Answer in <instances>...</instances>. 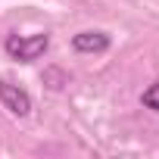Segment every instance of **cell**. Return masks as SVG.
<instances>
[{"label":"cell","mask_w":159,"mask_h":159,"mask_svg":"<svg viewBox=\"0 0 159 159\" xmlns=\"http://www.w3.org/2000/svg\"><path fill=\"white\" fill-rule=\"evenodd\" d=\"M3 47H7V53H10L13 59H19V62H34V59H41V56L47 53V47H50V34H47V31H41V34H28V38L10 34Z\"/></svg>","instance_id":"1"},{"label":"cell","mask_w":159,"mask_h":159,"mask_svg":"<svg viewBox=\"0 0 159 159\" xmlns=\"http://www.w3.org/2000/svg\"><path fill=\"white\" fill-rule=\"evenodd\" d=\"M0 100H3V106L13 116H19V119H25L31 112V97L19 84H13V81H0Z\"/></svg>","instance_id":"2"},{"label":"cell","mask_w":159,"mask_h":159,"mask_svg":"<svg viewBox=\"0 0 159 159\" xmlns=\"http://www.w3.org/2000/svg\"><path fill=\"white\" fill-rule=\"evenodd\" d=\"M72 47L78 53H103V50H109V34L106 31H78L72 38Z\"/></svg>","instance_id":"3"},{"label":"cell","mask_w":159,"mask_h":159,"mask_svg":"<svg viewBox=\"0 0 159 159\" xmlns=\"http://www.w3.org/2000/svg\"><path fill=\"white\" fill-rule=\"evenodd\" d=\"M140 103L147 106V109H153V112H159V81L156 84H150L143 94H140Z\"/></svg>","instance_id":"4"}]
</instances>
